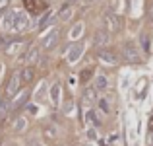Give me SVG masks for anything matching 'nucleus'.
Listing matches in <instances>:
<instances>
[{
  "label": "nucleus",
  "instance_id": "obj_8",
  "mask_svg": "<svg viewBox=\"0 0 153 146\" xmlns=\"http://www.w3.org/2000/svg\"><path fill=\"white\" fill-rule=\"evenodd\" d=\"M93 88L97 92H105L108 88V78L105 74H97V76H95V80H93Z\"/></svg>",
  "mask_w": 153,
  "mask_h": 146
},
{
  "label": "nucleus",
  "instance_id": "obj_5",
  "mask_svg": "<svg viewBox=\"0 0 153 146\" xmlns=\"http://www.w3.org/2000/svg\"><path fill=\"white\" fill-rule=\"evenodd\" d=\"M16 12L18 10H8L2 18V29H14L16 26Z\"/></svg>",
  "mask_w": 153,
  "mask_h": 146
},
{
  "label": "nucleus",
  "instance_id": "obj_18",
  "mask_svg": "<svg viewBox=\"0 0 153 146\" xmlns=\"http://www.w3.org/2000/svg\"><path fill=\"white\" fill-rule=\"evenodd\" d=\"M8 109H10V101H8V99H4L2 103H0V121H2L4 117L8 115Z\"/></svg>",
  "mask_w": 153,
  "mask_h": 146
},
{
  "label": "nucleus",
  "instance_id": "obj_20",
  "mask_svg": "<svg viewBox=\"0 0 153 146\" xmlns=\"http://www.w3.org/2000/svg\"><path fill=\"white\" fill-rule=\"evenodd\" d=\"M23 129H25V119L19 117V119L16 121V131H23Z\"/></svg>",
  "mask_w": 153,
  "mask_h": 146
},
{
  "label": "nucleus",
  "instance_id": "obj_9",
  "mask_svg": "<svg viewBox=\"0 0 153 146\" xmlns=\"http://www.w3.org/2000/svg\"><path fill=\"white\" fill-rule=\"evenodd\" d=\"M56 41H58V31H51L49 35H47L45 39H43V49H47V51H51L52 47L56 45Z\"/></svg>",
  "mask_w": 153,
  "mask_h": 146
},
{
  "label": "nucleus",
  "instance_id": "obj_15",
  "mask_svg": "<svg viewBox=\"0 0 153 146\" xmlns=\"http://www.w3.org/2000/svg\"><path fill=\"white\" fill-rule=\"evenodd\" d=\"M95 97H97V90H95V88H87L85 94H83V101L89 105V103H93V101H95Z\"/></svg>",
  "mask_w": 153,
  "mask_h": 146
},
{
  "label": "nucleus",
  "instance_id": "obj_1",
  "mask_svg": "<svg viewBox=\"0 0 153 146\" xmlns=\"http://www.w3.org/2000/svg\"><path fill=\"white\" fill-rule=\"evenodd\" d=\"M122 55L128 62H140V60H142V55H140L138 47H136L134 43H126V45L122 47Z\"/></svg>",
  "mask_w": 153,
  "mask_h": 146
},
{
  "label": "nucleus",
  "instance_id": "obj_19",
  "mask_svg": "<svg viewBox=\"0 0 153 146\" xmlns=\"http://www.w3.org/2000/svg\"><path fill=\"white\" fill-rule=\"evenodd\" d=\"M27 97H29V92H23L22 96L18 97V99H16V107H19V105H23L27 101Z\"/></svg>",
  "mask_w": 153,
  "mask_h": 146
},
{
  "label": "nucleus",
  "instance_id": "obj_24",
  "mask_svg": "<svg viewBox=\"0 0 153 146\" xmlns=\"http://www.w3.org/2000/svg\"><path fill=\"white\" fill-rule=\"evenodd\" d=\"M8 2H10V0H0V12H2L4 8L8 6Z\"/></svg>",
  "mask_w": 153,
  "mask_h": 146
},
{
  "label": "nucleus",
  "instance_id": "obj_12",
  "mask_svg": "<svg viewBox=\"0 0 153 146\" xmlns=\"http://www.w3.org/2000/svg\"><path fill=\"white\" fill-rule=\"evenodd\" d=\"M51 101L52 105H60V84H54L51 88Z\"/></svg>",
  "mask_w": 153,
  "mask_h": 146
},
{
  "label": "nucleus",
  "instance_id": "obj_16",
  "mask_svg": "<svg viewBox=\"0 0 153 146\" xmlns=\"http://www.w3.org/2000/svg\"><path fill=\"white\" fill-rule=\"evenodd\" d=\"M31 78H33V68H31V66H25L22 70V82L27 84V82H31Z\"/></svg>",
  "mask_w": 153,
  "mask_h": 146
},
{
  "label": "nucleus",
  "instance_id": "obj_10",
  "mask_svg": "<svg viewBox=\"0 0 153 146\" xmlns=\"http://www.w3.org/2000/svg\"><path fill=\"white\" fill-rule=\"evenodd\" d=\"M99 59H101L103 62H107V64H116L118 62V59H116V55L112 51H99Z\"/></svg>",
  "mask_w": 153,
  "mask_h": 146
},
{
  "label": "nucleus",
  "instance_id": "obj_4",
  "mask_svg": "<svg viewBox=\"0 0 153 146\" xmlns=\"http://www.w3.org/2000/svg\"><path fill=\"white\" fill-rule=\"evenodd\" d=\"M105 26H107V29H111V31H116L120 27V18L116 14H105Z\"/></svg>",
  "mask_w": 153,
  "mask_h": 146
},
{
  "label": "nucleus",
  "instance_id": "obj_27",
  "mask_svg": "<svg viewBox=\"0 0 153 146\" xmlns=\"http://www.w3.org/2000/svg\"><path fill=\"white\" fill-rule=\"evenodd\" d=\"M31 146H43L41 142H37V140H35V142H31Z\"/></svg>",
  "mask_w": 153,
  "mask_h": 146
},
{
  "label": "nucleus",
  "instance_id": "obj_26",
  "mask_svg": "<svg viewBox=\"0 0 153 146\" xmlns=\"http://www.w3.org/2000/svg\"><path fill=\"white\" fill-rule=\"evenodd\" d=\"M149 129H151V132H153V117L149 119Z\"/></svg>",
  "mask_w": 153,
  "mask_h": 146
},
{
  "label": "nucleus",
  "instance_id": "obj_25",
  "mask_svg": "<svg viewBox=\"0 0 153 146\" xmlns=\"http://www.w3.org/2000/svg\"><path fill=\"white\" fill-rule=\"evenodd\" d=\"M89 72L91 70H85V72H83V74H82V80H87V78H89Z\"/></svg>",
  "mask_w": 153,
  "mask_h": 146
},
{
  "label": "nucleus",
  "instance_id": "obj_11",
  "mask_svg": "<svg viewBox=\"0 0 153 146\" xmlns=\"http://www.w3.org/2000/svg\"><path fill=\"white\" fill-rule=\"evenodd\" d=\"M97 107L101 109L103 115H108V113H111V99H108V97H99L97 99Z\"/></svg>",
  "mask_w": 153,
  "mask_h": 146
},
{
  "label": "nucleus",
  "instance_id": "obj_28",
  "mask_svg": "<svg viewBox=\"0 0 153 146\" xmlns=\"http://www.w3.org/2000/svg\"><path fill=\"white\" fill-rule=\"evenodd\" d=\"M0 76H2V64H0Z\"/></svg>",
  "mask_w": 153,
  "mask_h": 146
},
{
  "label": "nucleus",
  "instance_id": "obj_6",
  "mask_svg": "<svg viewBox=\"0 0 153 146\" xmlns=\"http://www.w3.org/2000/svg\"><path fill=\"white\" fill-rule=\"evenodd\" d=\"M108 39H111L108 31L107 29H99L97 33L93 35V45L95 47H103V45H107V43H108Z\"/></svg>",
  "mask_w": 153,
  "mask_h": 146
},
{
  "label": "nucleus",
  "instance_id": "obj_3",
  "mask_svg": "<svg viewBox=\"0 0 153 146\" xmlns=\"http://www.w3.org/2000/svg\"><path fill=\"white\" fill-rule=\"evenodd\" d=\"M27 26H29V16H27L23 10H18V12H16L14 31H23V29H27Z\"/></svg>",
  "mask_w": 153,
  "mask_h": 146
},
{
  "label": "nucleus",
  "instance_id": "obj_7",
  "mask_svg": "<svg viewBox=\"0 0 153 146\" xmlns=\"http://www.w3.org/2000/svg\"><path fill=\"white\" fill-rule=\"evenodd\" d=\"M83 53V43H76V45H72V49L68 51V62H76V60L82 56Z\"/></svg>",
  "mask_w": 153,
  "mask_h": 146
},
{
  "label": "nucleus",
  "instance_id": "obj_13",
  "mask_svg": "<svg viewBox=\"0 0 153 146\" xmlns=\"http://www.w3.org/2000/svg\"><path fill=\"white\" fill-rule=\"evenodd\" d=\"M37 59H39V49L37 47H31L29 49V53H27V56H25V60H27V64H35L37 62Z\"/></svg>",
  "mask_w": 153,
  "mask_h": 146
},
{
  "label": "nucleus",
  "instance_id": "obj_21",
  "mask_svg": "<svg viewBox=\"0 0 153 146\" xmlns=\"http://www.w3.org/2000/svg\"><path fill=\"white\" fill-rule=\"evenodd\" d=\"M0 47H6V49H10V41H8L6 37H2V35H0Z\"/></svg>",
  "mask_w": 153,
  "mask_h": 146
},
{
  "label": "nucleus",
  "instance_id": "obj_14",
  "mask_svg": "<svg viewBox=\"0 0 153 146\" xmlns=\"http://www.w3.org/2000/svg\"><path fill=\"white\" fill-rule=\"evenodd\" d=\"M85 119H87V123H91V125H101V119H99V115L95 113V109H87Z\"/></svg>",
  "mask_w": 153,
  "mask_h": 146
},
{
  "label": "nucleus",
  "instance_id": "obj_2",
  "mask_svg": "<svg viewBox=\"0 0 153 146\" xmlns=\"http://www.w3.org/2000/svg\"><path fill=\"white\" fill-rule=\"evenodd\" d=\"M22 72H14L12 74V78H10V82H8V88H6V94L8 96H14V94H18V90H19V86H22Z\"/></svg>",
  "mask_w": 153,
  "mask_h": 146
},
{
  "label": "nucleus",
  "instance_id": "obj_22",
  "mask_svg": "<svg viewBox=\"0 0 153 146\" xmlns=\"http://www.w3.org/2000/svg\"><path fill=\"white\" fill-rule=\"evenodd\" d=\"M70 16H72V10H70V8H66V12L62 10V14H60V18H62V20H68Z\"/></svg>",
  "mask_w": 153,
  "mask_h": 146
},
{
  "label": "nucleus",
  "instance_id": "obj_17",
  "mask_svg": "<svg viewBox=\"0 0 153 146\" xmlns=\"http://www.w3.org/2000/svg\"><path fill=\"white\" fill-rule=\"evenodd\" d=\"M82 31H83V23H76V26L72 27V31H70V37L72 39H78L79 35H82Z\"/></svg>",
  "mask_w": 153,
  "mask_h": 146
},
{
  "label": "nucleus",
  "instance_id": "obj_23",
  "mask_svg": "<svg viewBox=\"0 0 153 146\" xmlns=\"http://www.w3.org/2000/svg\"><path fill=\"white\" fill-rule=\"evenodd\" d=\"M140 41H142V45H143V51H147V49H149V43H147V37H146V35H142V39H140Z\"/></svg>",
  "mask_w": 153,
  "mask_h": 146
}]
</instances>
